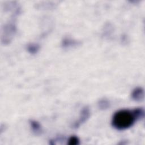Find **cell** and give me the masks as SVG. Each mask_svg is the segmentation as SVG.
Wrapping results in <instances>:
<instances>
[{
  "mask_svg": "<svg viewBox=\"0 0 145 145\" xmlns=\"http://www.w3.org/2000/svg\"><path fill=\"white\" fill-rule=\"evenodd\" d=\"M131 99L137 102H140L143 101L144 97V89L142 87H136L135 88L131 94Z\"/></svg>",
  "mask_w": 145,
  "mask_h": 145,
  "instance_id": "obj_4",
  "label": "cell"
},
{
  "mask_svg": "<svg viewBox=\"0 0 145 145\" xmlns=\"http://www.w3.org/2000/svg\"><path fill=\"white\" fill-rule=\"evenodd\" d=\"M110 106V101L106 98H101L97 102V107L100 110H104L109 108Z\"/></svg>",
  "mask_w": 145,
  "mask_h": 145,
  "instance_id": "obj_7",
  "label": "cell"
},
{
  "mask_svg": "<svg viewBox=\"0 0 145 145\" xmlns=\"http://www.w3.org/2000/svg\"><path fill=\"white\" fill-rule=\"evenodd\" d=\"M144 110L143 108L133 110L120 109L113 115L111 125L116 130H125L134 125L136 121L143 118Z\"/></svg>",
  "mask_w": 145,
  "mask_h": 145,
  "instance_id": "obj_1",
  "label": "cell"
},
{
  "mask_svg": "<svg viewBox=\"0 0 145 145\" xmlns=\"http://www.w3.org/2000/svg\"><path fill=\"white\" fill-rule=\"evenodd\" d=\"M67 144L70 145H76L79 144V139L75 135H72L69 138Z\"/></svg>",
  "mask_w": 145,
  "mask_h": 145,
  "instance_id": "obj_9",
  "label": "cell"
},
{
  "mask_svg": "<svg viewBox=\"0 0 145 145\" xmlns=\"http://www.w3.org/2000/svg\"><path fill=\"white\" fill-rule=\"evenodd\" d=\"M80 42L78 41L73 40L70 38L66 37L64 38L61 42V46L63 48H69L71 47H74L78 46L80 44Z\"/></svg>",
  "mask_w": 145,
  "mask_h": 145,
  "instance_id": "obj_5",
  "label": "cell"
},
{
  "mask_svg": "<svg viewBox=\"0 0 145 145\" xmlns=\"http://www.w3.org/2000/svg\"><path fill=\"white\" fill-rule=\"evenodd\" d=\"M39 48L40 46L39 45L34 43H30L27 46V49L28 52L32 54L37 53L39 50Z\"/></svg>",
  "mask_w": 145,
  "mask_h": 145,
  "instance_id": "obj_8",
  "label": "cell"
},
{
  "mask_svg": "<svg viewBox=\"0 0 145 145\" xmlns=\"http://www.w3.org/2000/svg\"><path fill=\"white\" fill-rule=\"evenodd\" d=\"M29 125L32 131L36 135H39L42 133V127L40 123L34 120H29Z\"/></svg>",
  "mask_w": 145,
  "mask_h": 145,
  "instance_id": "obj_6",
  "label": "cell"
},
{
  "mask_svg": "<svg viewBox=\"0 0 145 145\" xmlns=\"http://www.w3.org/2000/svg\"><path fill=\"white\" fill-rule=\"evenodd\" d=\"M91 116V111L88 106H84L80 112L79 117L78 120H76L72 125L74 129H78L81 125L85 123Z\"/></svg>",
  "mask_w": 145,
  "mask_h": 145,
  "instance_id": "obj_3",
  "label": "cell"
},
{
  "mask_svg": "<svg viewBox=\"0 0 145 145\" xmlns=\"http://www.w3.org/2000/svg\"><path fill=\"white\" fill-rule=\"evenodd\" d=\"M16 31V27L14 22L6 24L4 27V31H3V35L2 37H3V40L2 41L5 44H8L14 36Z\"/></svg>",
  "mask_w": 145,
  "mask_h": 145,
  "instance_id": "obj_2",
  "label": "cell"
}]
</instances>
